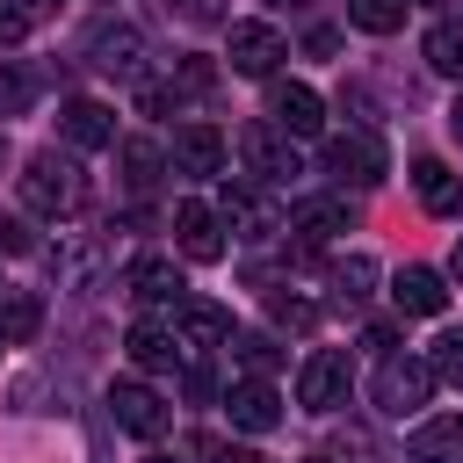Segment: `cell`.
<instances>
[{
	"label": "cell",
	"instance_id": "1",
	"mask_svg": "<svg viewBox=\"0 0 463 463\" xmlns=\"http://www.w3.org/2000/svg\"><path fill=\"white\" fill-rule=\"evenodd\" d=\"M22 203H29L36 217H72V210L87 203L80 159H65V152H29V166H22Z\"/></svg>",
	"mask_w": 463,
	"mask_h": 463
},
{
	"label": "cell",
	"instance_id": "2",
	"mask_svg": "<svg viewBox=\"0 0 463 463\" xmlns=\"http://www.w3.org/2000/svg\"><path fill=\"white\" fill-rule=\"evenodd\" d=\"M434 362H420V354H383V369H376V412H391V420H405V412H420L427 398H434Z\"/></svg>",
	"mask_w": 463,
	"mask_h": 463
},
{
	"label": "cell",
	"instance_id": "3",
	"mask_svg": "<svg viewBox=\"0 0 463 463\" xmlns=\"http://www.w3.org/2000/svg\"><path fill=\"white\" fill-rule=\"evenodd\" d=\"M326 174L340 181V188H376L383 174H391V159H383V145L369 137V130H340V137H326Z\"/></svg>",
	"mask_w": 463,
	"mask_h": 463
},
{
	"label": "cell",
	"instance_id": "4",
	"mask_svg": "<svg viewBox=\"0 0 463 463\" xmlns=\"http://www.w3.org/2000/svg\"><path fill=\"white\" fill-rule=\"evenodd\" d=\"M239 159H246L253 181H289V174H304L289 130H275V123H246V130H239Z\"/></svg>",
	"mask_w": 463,
	"mask_h": 463
},
{
	"label": "cell",
	"instance_id": "5",
	"mask_svg": "<svg viewBox=\"0 0 463 463\" xmlns=\"http://www.w3.org/2000/svg\"><path fill=\"white\" fill-rule=\"evenodd\" d=\"M217 217H224L239 239H253V246H260V239H275V232H289V217H282L268 195H253V188H232V181H224V195H217Z\"/></svg>",
	"mask_w": 463,
	"mask_h": 463
},
{
	"label": "cell",
	"instance_id": "6",
	"mask_svg": "<svg viewBox=\"0 0 463 463\" xmlns=\"http://www.w3.org/2000/svg\"><path fill=\"white\" fill-rule=\"evenodd\" d=\"M109 420H116L123 434H137V441H159L174 412H166L159 391H145V383H116V391H109Z\"/></svg>",
	"mask_w": 463,
	"mask_h": 463
},
{
	"label": "cell",
	"instance_id": "7",
	"mask_svg": "<svg viewBox=\"0 0 463 463\" xmlns=\"http://www.w3.org/2000/svg\"><path fill=\"white\" fill-rule=\"evenodd\" d=\"M268 116H275V130H289V137H318V130H326V101H318L304 80H275V87H268Z\"/></svg>",
	"mask_w": 463,
	"mask_h": 463
},
{
	"label": "cell",
	"instance_id": "8",
	"mask_svg": "<svg viewBox=\"0 0 463 463\" xmlns=\"http://www.w3.org/2000/svg\"><path fill=\"white\" fill-rule=\"evenodd\" d=\"M87 58H94L101 72H116V80H137V72H145V36H137L130 22H101V29L87 36Z\"/></svg>",
	"mask_w": 463,
	"mask_h": 463
},
{
	"label": "cell",
	"instance_id": "9",
	"mask_svg": "<svg viewBox=\"0 0 463 463\" xmlns=\"http://www.w3.org/2000/svg\"><path fill=\"white\" fill-rule=\"evenodd\" d=\"M282 51H289V43H282V29H275V22H232V72L268 80Z\"/></svg>",
	"mask_w": 463,
	"mask_h": 463
},
{
	"label": "cell",
	"instance_id": "10",
	"mask_svg": "<svg viewBox=\"0 0 463 463\" xmlns=\"http://www.w3.org/2000/svg\"><path fill=\"white\" fill-rule=\"evenodd\" d=\"M174 239H181V253L188 260H224V217L210 210V203H174Z\"/></svg>",
	"mask_w": 463,
	"mask_h": 463
},
{
	"label": "cell",
	"instance_id": "11",
	"mask_svg": "<svg viewBox=\"0 0 463 463\" xmlns=\"http://www.w3.org/2000/svg\"><path fill=\"white\" fill-rule=\"evenodd\" d=\"M297 398H304L311 412H333V405H347V354H340V347L311 354V362H304V376H297Z\"/></svg>",
	"mask_w": 463,
	"mask_h": 463
},
{
	"label": "cell",
	"instance_id": "12",
	"mask_svg": "<svg viewBox=\"0 0 463 463\" xmlns=\"http://www.w3.org/2000/svg\"><path fill=\"white\" fill-rule=\"evenodd\" d=\"M58 130H65L72 152H101V145H116V116H109L101 101H87V94H72V101L58 109Z\"/></svg>",
	"mask_w": 463,
	"mask_h": 463
},
{
	"label": "cell",
	"instance_id": "13",
	"mask_svg": "<svg viewBox=\"0 0 463 463\" xmlns=\"http://www.w3.org/2000/svg\"><path fill=\"white\" fill-rule=\"evenodd\" d=\"M232 427H246V434H275L282 427V398H275V383L268 376H246V383H232Z\"/></svg>",
	"mask_w": 463,
	"mask_h": 463
},
{
	"label": "cell",
	"instance_id": "14",
	"mask_svg": "<svg viewBox=\"0 0 463 463\" xmlns=\"http://www.w3.org/2000/svg\"><path fill=\"white\" fill-rule=\"evenodd\" d=\"M347 224H354L347 195H318V203H297V210H289L297 246H326V239H333V232H347Z\"/></svg>",
	"mask_w": 463,
	"mask_h": 463
},
{
	"label": "cell",
	"instance_id": "15",
	"mask_svg": "<svg viewBox=\"0 0 463 463\" xmlns=\"http://www.w3.org/2000/svg\"><path fill=\"white\" fill-rule=\"evenodd\" d=\"M174 326H181L188 347H224V340H232V311L210 304V297H181V304H174Z\"/></svg>",
	"mask_w": 463,
	"mask_h": 463
},
{
	"label": "cell",
	"instance_id": "16",
	"mask_svg": "<svg viewBox=\"0 0 463 463\" xmlns=\"http://www.w3.org/2000/svg\"><path fill=\"white\" fill-rule=\"evenodd\" d=\"M174 166L195 174V181H217V174H224V137H217L210 123H188V130L174 137Z\"/></svg>",
	"mask_w": 463,
	"mask_h": 463
},
{
	"label": "cell",
	"instance_id": "17",
	"mask_svg": "<svg viewBox=\"0 0 463 463\" xmlns=\"http://www.w3.org/2000/svg\"><path fill=\"white\" fill-rule=\"evenodd\" d=\"M391 297H398V311H405V318H441V304H449V282H441L434 268H398Z\"/></svg>",
	"mask_w": 463,
	"mask_h": 463
},
{
	"label": "cell",
	"instance_id": "18",
	"mask_svg": "<svg viewBox=\"0 0 463 463\" xmlns=\"http://www.w3.org/2000/svg\"><path fill=\"white\" fill-rule=\"evenodd\" d=\"M412 188H420L427 217H463V174H449L441 159H412Z\"/></svg>",
	"mask_w": 463,
	"mask_h": 463
},
{
	"label": "cell",
	"instance_id": "19",
	"mask_svg": "<svg viewBox=\"0 0 463 463\" xmlns=\"http://www.w3.org/2000/svg\"><path fill=\"white\" fill-rule=\"evenodd\" d=\"M405 456L412 463H463V420L456 412L449 420H420L412 441H405Z\"/></svg>",
	"mask_w": 463,
	"mask_h": 463
},
{
	"label": "cell",
	"instance_id": "20",
	"mask_svg": "<svg viewBox=\"0 0 463 463\" xmlns=\"http://www.w3.org/2000/svg\"><path fill=\"white\" fill-rule=\"evenodd\" d=\"M123 347H130V362H137V369H174V354H181V333H174L166 318H137Z\"/></svg>",
	"mask_w": 463,
	"mask_h": 463
},
{
	"label": "cell",
	"instance_id": "21",
	"mask_svg": "<svg viewBox=\"0 0 463 463\" xmlns=\"http://www.w3.org/2000/svg\"><path fill=\"white\" fill-rule=\"evenodd\" d=\"M181 289H188V282L174 275V260H137V268H130V297H137V304H181Z\"/></svg>",
	"mask_w": 463,
	"mask_h": 463
},
{
	"label": "cell",
	"instance_id": "22",
	"mask_svg": "<svg viewBox=\"0 0 463 463\" xmlns=\"http://www.w3.org/2000/svg\"><path fill=\"white\" fill-rule=\"evenodd\" d=\"M43 326V304L29 289H0V340H36Z\"/></svg>",
	"mask_w": 463,
	"mask_h": 463
},
{
	"label": "cell",
	"instance_id": "23",
	"mask_svg": "<svg viewBox=\"0 0 463 463\" xmlns=\"http://www.w3.org/2000/svg\"><path fill=\"white\" fill-rule=\"evenodd\" d=\"M420 51H427V65H434L441 80H463V22H434Z\"/></svg>",
	"mask_w": 463,
	"mask_h": 463
},
{
	"label": "cell",
	"instance_id": "24",
	"mask_svg": "<svg viewBox=\"0 0 463 463\" xmlns=\"http://www.w3.org/2000/svg\"><path fill=\"white\" fill-rule=\"evenodd\" d=\"M159 174H166V152H159L152 137H123V181H130V188H152Z\"/></svg>",
	"mask_w": 463,
	"mask_h": 463
},
{
	"label": "cell",
	"instance_id": "25",
	"mask_svg": "<svg viewBox=\"0 0 463 463\" xmlns=\"http://www.w3.org/2000/svg\"><path fill=\"white\" fill-rule=\"evenodd\" d=\"M232 354H239L246 376H275V369H282V347H275L268 333H232Z\"/></svg>",
	"mask_w": 463,
	"mask_h": 463
},
{
	"label": "cell",
	"instance_id": "26",
	"mask_svg": "<svg viewBox=\"0 0 463 463\" xmlns=\"http://www.w3.org/2000/svg\"><path fill=\"white\" fill-rule=\"evenodd\" d=\"M347 22L369 29V36H391L405 22V0H347Z\"/></svg>",
	"mask_w": 463,
	"mask_h": 463
},
{
	"label": "cell",
	"instance_id": "27",
	"mask_svg": "<svg viewBox=\"0 0 463 463\" xmlns=\"http://www.w3.org/2000/svg\"><path fill=\"white\" fill-rule=\"evenodd\" d=\"M369 282H376V260H369V253H347V260L333 268V289H340L347 304H362V297H369Z\"/></svg>",
	"mask_w": 463,
	"mask_h": 463
},
{
	"label": "cell",
	"instance_id": "28",
	"mask_svg": "<svg viewBox=\"0 0 463 463\" xmlns=\"http://www.w3.org/2000/svg\"><path fill=\"white\" fill-rule=\"evenodd\" d=\"M36 101V72L29 65H0V116H22Z\"/></svg>",
	"mask_w": 463,
	"mask_h": 463
},
{
	"label": "cell",
	"instance_id": "29",
	"mask_svg": "<svg viewBox=\"0 0 463 463\" xmlns=\"http://www.w3.org/2000/svg\"><path fill=\"white\" fill-rule=\"evenodd\" d=\"M51 268H58V282H94L101 246H58V253H51Z\"/></svg>",
	"mask_w": 463,
	"mask_h": 463
},
{
	"label": "cell",
	"instance_id": "30",
	"mask_svg": "<svg viewBox=\"0 0 463 463\" xmlns=\"http://www.w3.org/2000/svg\"><path fill=\"white\" fill-rule=\"evenodd\" d=\"M268 318H275L282 333H311V326H318V304H304V297H268Z\"/></svg>",
	"mask_w": 463,
	"mask_h": 463
},
{
	"label": "cell",
	"instance_id": "31",
	"mask_svg": "<svg viewBox=\"0 0 463 463\" xmlns=\"http://www.w3.org/2000/svg\"><path fill=\"white\" fill-rule=\"evenodd\" d=\"M434 376H441V383H463V326H449V333L434 340Z\"/></svg>",
	"mask_w": 463,
	"mask_h": 463
},
{
	"label": "cell",
	"instance_id": "32",
	"mask_svg": "<svg viewBox=\"0 0 463 463\" xmlns=\"http://www.w3.org/2000/svg\"><path fill=\"white\" fill-rule=\"evenodd\" d=\"M210 87H217V65L210 58H181L174 65V94H210Z\"/></svg>",
	"mask_w": 463,
	"mask_h": 463
},
{
	"label": "cell",
	"instance_id": "33",
	"mask_svg": "<svg viewBox=\"0 0 463 463\" xmlns=\"http://www.w3.org/2000/svg\"><path fill=\"white\" fill-rule=\"evenodd\" d=\"M195 456H203V463H260L253 449H232V441H217V434H203V441H195Z\"/></svg>",
	"mask_w": 463,
	"mask_h": 463
},
{
	"label": "cell",
	"instance_id": "34",
	"mask_svg": "<svg viewBox=\"0 0 463 463\" xmlns=\"http://www.w3.org/2000/svg\"><path fill=\"white\" fill-rule=\"evenodd\" d=\"M22 36H29V14L0 0V51H7V43H22Z\"/></svg>",
	"mask_w": 463,
	"mask_h": 463
},
{
	"label": "cell",
	"instance_id": "35",
	"mask_svg": "<svg viewBox=\"0 0 463 463\" xmlns=\"http://www.w3.org/2000/svg\"><path fill=\"white\" fill-rule=\"evenodd\" d=\"M0 253H29V224L22 217H0Z\"/></svg>",
	"mask_w": 463,
	"mask_h": 463
},
{
	"label": "cell",
	"instance_id": "36",
	"mask_svg": "<svg viewBox=\"0 0 463 463\" xmlns=\"http://www.w3.org/2000/svg\"><path fill=\"white\" fill-rule=\"evenodd\" d=\"M333 456H340V463H383V456H376V449H369L362 434H347V441H333Z\"/></svg>",
	"mask_w": 463,
	"mask_h": 463
},
{
	"label": "cell",
	"instance_id": "37",
	"mask_svg": "<svg viewBox=\"0 0 463 463\" xmlns=\"http://www.w3.org/2000/svg\"><path fill=\"white\" fill-rule=\"evenodd\" d=\"M362 347H383V354H391V347H398V326H369V333H362Z\"/></svg>",
	"mask_w": 463,
	"mask_h": 463
},
{
	"label": "cell",
	"instance_id": "38",
	"mask_svg": "<svg viewBox=\"0 0 463 463\" xmlns=\"http://www.w3.org/2000/svg\"><path fill=\"white\" fill-rule=\"evenodd\" d=\"M181 14L188 22H217V0H181Z\"/></svg>",
	"mask_w": 463,
	"mask_h": 463
},
{
	"label": "cell",
	"instance_id": "39",
	"mask_svg": "<svg viewBox=\"0 0 463 463\" xmlns=\"http://www.w3.org/2000/svg\"><path fill=\"white\" fill-rule=\"evenodd\" d=\"M51 7H58V0H22V14H29V22H43Z\"/></svg>",
	"mask_w": 463,
	"mask_h": 463
},
{
	"label": "cell",
	"instance_id": "40",
	"mask_svg": "<svg viewBox=\"0 0 463 463\" xmlns=\"http://www.w3.org/2000/svg\"><path fill=\"white\" fill-rule=\"evenodd\" d=\"M449 130H456V145H463V101H456V109H449Z\"/></svg>",
	"mask_w": 463,
	"mask_h": 463
},
{
	"label": "cell",
	"instance_id": "41",
	"mask_svg": "<svg viewBox=\"0 0 463 463\" xmlns=\"http://www.w3.org/2000/svg\"><path fill=\"white\" fill-rule=\"evenodd\" d=\"M449 268H456V282H463V239H456V260H449Z\"/></svg>",
	"mask_w": 463,
	"mask_h": 463
},
{
	"label": "cell",
	"instance_id": "42",
	"mask_svg": "<svg viewBox=\"0 0 463 463\" xmlns=\"http://www.w3.org/2000/svg\"><path fill=\"white\" fill-rule=\"evenodd\" d=\"M145 463H174V456H145Z\"/></svg>",
	"mask_w": 463,
	"mask_h": 463
},
{
	"label": "cell",
	"instance_id": "43",
	"mask_svg": "<svg viewBox=\"0 0 463 463\" xmlns=\"http://www.w3.org/2000/svg\"><path fill=\"white\" fill-rule=\"evenodd\" d=\"M0 159H7V137H0Z\"/></svg>",
	"mask_w": 463,
	"mask_h": 463
},
{
	"label": "cell",
	"instance_id": "44",
	"mask_svg": "<svg viewBox=\"0 0 463 463\" xmlns=\"http://www.w3.org/2000/svg\"><path fill=\"white\" fill-rule=\"evenodd\" d=\"M275 7H289V0H275Z\"/></svg>",
	"mask_w": 463,
	"mask_h": 463
},
{
	"label": "cell",
	"instance_id": "45",
	"mask_svg": "<svg viewBox=\"0 0 463 463\" xmlns=\"http://www.w3.org/2000/svg\"><path fill=\"white\" fill-rule=\"evenodd\" d=\"M0 289H7V282H0Z\"/></svg>",
	"mask_w": 463,
	"mask_h": 463
}]
</instances>
